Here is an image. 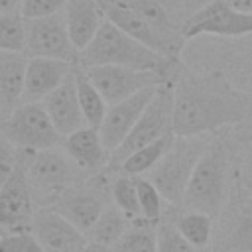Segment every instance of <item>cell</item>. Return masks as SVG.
Listing matches in <instances>:
<instances>
[{
  "mask_svg": "<svg viewBox=\"0 0 252 252\" xmlns=\"http://www.w3.org/2000/svg\"><path fill=\"white\" fill-rule=\"evenodd\" d=\"M252 118V94L224 75H183L173 85V134L201 136Z\"/></svg>",
  "mask_w": 252,
  "mask_h": 252,
  "instance_id": "6da1fadb",
  "label": "cell"
},
{
  "mask_svg": "<svg viewBox=\"0 0 252 252\" xmlns=\"http://www.w3.org/2000/svg\"><path fill=\"white\" fill-rule=\"evenodd\" d=\"M77 61L81 67H94V65H118L130 69H144V71H161L167 73L173 57L161 55L148 45L140 43L110 20L104 18L98 32L91 39V43L79 51Z\"/></svg>",
  "mask_w": 252,
  "mask_h": 252,
  "instance_id": "7a4b0ae2",
  "label": "cell"
},
{
  "mask_svg": "<svg viewBox=\"0 0 252 252\" xmlns=\"http://www.w3.org/2000/svg\"><path fill=\"white\" fill-rule=\"evenodd\" d=\"M207 148L209 144L201 136H175L169 150L148 171V179L165 201L181 205L187 181Z\"/></svg>",
  "mask_w": 252,
  "mask_h": 252,
  "instance_id": "3957f363",
  "label": "cell"
},
{
  "mask_svg": "<svg viewBox=\"0 0 252 252\" xmlns=\"http://www.w3.org/2000/svg\"><path fill=\"white\" fill-rule=\"evenodd\" d=\"M226 171L228 159L224 148L220 144L209 146L187 181L181 205L189 211L217 217L226 199Z\"/></svg>",
  "mask_w": 252,
  "mask_h": 252,
  "instance_id": "277c9868",
  "label": "cell"
},
{
  "mask_svg": "<svg viewBox=\"0 0 252 252\" xmlns=\"http://www.w3.org/2000/svg\"><path fill=\"white\" fill-rule=\"evenodd\" d=\"M167 134H173V83L171 81L156 89L152 100L146 104L144 112L136 120L130 134L114 152H110L108 156L110 165L118 167L128 154Z\"/></svg>",
  "mask_w": 252,
  "mask_h": 252,
  "instance_id": "5b68a950",
  "label": "cell"
},
{
  "mask_svg": "<svg viewBox=\"0 0 252 252\" xmlns=\"http://www.w3.org/2000/svg\"><path fill=\"white\" fill-rule=\"evenodd\" d=\"M0 134L20 150H49L57 148L63 136L55 130L41 102H22L0 120Z\"/></svg>",
  "mask_w": 252,
  "mask_h": 252,
  "instance_id": "8992f818",
  "label": "cell"
},
{
  "mask_svg": "<svg viewBox=\"0 0 252 252\" xmlns=\"http://www.w3.org/2000/svg\"><path fill=\"white\" fill-rule=\"evenodd\" d=\"M91 83L102 94L106 104L120 102L138 91L158 87L169 81L167 73L161 71H144V69H130L118 65H94L83 67Z\"/></svg>",
  "mask_w": 252,
  "mask_h": 252,
  "instance_id": "52a82bcc",
  "label": "cell"
},
{
  "mask_svg": "<svg viewBox=\"0 0 252 252\" xmlns=\"http://www.w3.org/2000/svg\"><path fill=\"white\" fill-rule=\"evenodd\" d=\"M30 57H53L75 63L79 51L71 43L63 12L26 20V51Z\"/></svg>",
  "mask_w": 252,
  "mask_h": 252,
  "instance_id": "ba28073f",
  "label": "cell"
},
{
  "mask_svg": "<svg viewBox=\"0 0 252 252\" xmlns=\"http://www.w3.org/2000/svg\"><path fill=\"white\" fill-rule=\"evenodd\" d=\"M246 35L252 33V14H244L228 6L224 0H213L201 10L187 16L181 35L195 37V35Z\"/></svg>",
  "mask_w": 252,
  "mask_h": 252,
  "instance_id": "9c48e42d",
  "label": "cell"
},
{
  "mask_svg": "<svg viewBox=\"0 0 252 252\" xmlns=\"http://www.w3.org/2000/svg\"><path fill=\"white\" fill-rule=\"evenodd\" d=\"M26 154V150H24ZM24 154L14 169V173L0 185V228L12 230H30L33 217V195L30 179L26 173Z\"/></svg>",
  "mask_w": 252,
  "mask_h": 252,
  "instance_id": "30bf717a",
  "label": "cell"
},
{
  "mask_svg": "<svg viewBox=\"0 0 252 252\" xmlns=\"http://www.w3.org/2000/svg\"><path fill=\"white\" fill-rule=\"evenodd\" d=\"M158 87H150V89L138 91L136 94H132V96H128V98H124L120 102L108 104L106 114H104V118H102V122L98 126L100 140H102L104 148L108 150V154L114 152L124 142V138L130 134V130L134 128L136 120L144 112L146 104L152 100V96H154Z\"/></svg>",
  "mask_w": 252,
  "mask_h": 252,
  "instance_id": "8fae6325",
  "label": "cell"
},
{
  "mask_svg": "<svg viewBox=\"0 0 252 252\" xmlns=\"http://www.w3.org/2000/svg\"><path fill=\"white\" fill-rule=\"evenodd\" d=\"M32 234L45 252H79L87 244V234L53 211H35L30 224Z\"/></svg>",
  "mask_w": 252,
  "mask_h": 252,
  "instance_id": "7c38bea8",
  "label": "cell"
},
{
  "mask_svg": "<svg viewBox=\"0 0 252 252\" xmlns=\"http://www.w3.org/2000/svg\"><path fill=\"white\" fill-rule=\"evenodd\" d=\"M26 173L30 179L32 191H43V193H55L65 189L73 177L75 167L67 154L57 152L55 148L49 150H37L32 152V158L26 161Z\"/></svg>",
  "mask_w": 252,
  "mask_h": 252,
  "instance_id": "4fadbf2b",
  "label": "cell"
},
{
  "mask_svg": "<svg viewBox=\"0 0 252 252\" xmlns=\"http://www.w3.org/2000/svg\"><path fill=\"white\" fill-rule=\"evenodd\" d=\"M102 14L106 20H110L114 26H118L122 32H126L128 35H132L134 39H138L140 43L148 45L150 49L173 57L175 53V43H171L169 39H165L158 30H154L136 10H132L126 2L122 0H98Z\"/></svg>",
  "mask_w": 252,
  "mask_h": 252,
  "instance_id": "5bb4252c",
  "label": "cell"
},
{
  "mask_svg": "<svg viewBox=\"0 0 252 252\" xmlns=\"http://www.w3.org/2000/svg\"><path fill=\"white\" fill-rule=\"evenodd\" d=\"M75 63L53 57H28L22 102H41L73 71Z\"/></svg>",
  "mask_w": 252,
  "mask_h": 252,
  "instance_id": "9a60e30c",
  "label": "cell"
},
{
  "mask_svg": "<svg viewBox=\"0 0 252 252\" xmlns=\"http://www.w3.org/2000/svg\"><path fill=\"white\" fill-rule=\"evenodd\" d=\"M75 69V67H73ZM41 104L45 106L55 130L61 136H67L83 126H87L81 104H79V96H77V87H75V75L73 71L63 79V83L53 89L43 100Z\"/></svg>",
  "mask_w": 252,
  "mask_h": 252,
  "instance_id": "2e32d148",
  "label": "cell"
},
{
  "mask_svg": "<svg viewBox=\"0 0 252 252\" xmlns=\"http://www.w3.org/2000/svg\"><path fill=\"white\" fill-rule=\"evenodd\" d=\"M63 16L71 43L77 51H83L91 43L100 24L104 22V14L98 0H67Z\"/></svg>",
  "mask_w": 252,
  "mask_h": 252,
  "instance_id": "e0dca14e",
  "label": "cell"
},
{
  "mask_svg": "<svg viewBox=\"0 0 252 252\" xmlns=\"http://www.w3.org/2000/svg\"><path fill=\"white\" fill-rule=\"evenodd\" d=\"M28 57L24 51L0 49V118L22 104Z\"/></svg>",
  "mask_w": 252,
  "mask_h": 252,
  "instance_id": "ac0fdd59",
  "label": "cell"
},
{
  "mask_svg": "<svg viewBox=\"0 0 252 252\" xmlns=\"http://www.w3.org/2000/svg\"><path fill=\"white\" fill-rule=\"evenodd\" d=\"M61 146L69 159L85 169H96L108 159V150L104 148L98 128L94 126H83L67 136H63Z\"/></svg>",
  "mask_w": 252,
  "mask_h": 252,
  "instance_id": "d6986e66",
  "label": "cell"
},
{
  "mask_svg": "<svg viewBox=\"0 0 252 252\" xmlns=\"http://www.w3.org/2000/svg\"><path fill=\"white\" fill-rule=\"evenodd\" d=\"M102 209H104L102 201L94 195H89V193L69 195V197L61 199L59 205H55V211L59 215H63L71 224H75L85 234H89V230L96 222Z\"/></svg>",
  "mask_w": 252,
  "mask_h": 252,
  "instance_id": "ffe728a7",
  "label": "cell"
},
{
  "mask_svg": "<svg viewBox=\"0 0 252 252\" xmlns=\"http://www.w3.org/2000/svg\"><path fill=\"white\" fill-rule=\"evenodd\" d=\"M73 75H75V87H77V96H79V104H81V110H83V116H85V122L89 126H94L98 128L104 114H106V108L108 104L104 102L102 94L96 91V87L91 83V79L87 77L85 69L79 65L73 69Z\"/></svg>",
  "mask_w": 252,
  "mask_h": 252,
  "instance_id": "44dd1931",
  "label": "cell"
},
{
  "mask_svg": "<svg viewBox=\"0 0 252 252\" xmlns=\"http://www.w3.org/2000/svg\"><path fill=\"white\" fill-rule=\"evenodd\" d=\"M175 140V134H167V136H161L138 150H134L132 154H128L124 158V161L118 165L122 173L126 175H140V173H148L159 159L161 156L169 150V146L173 144Z\"/></svg>",
  "mask_w": 252,
  "mask_h": 252,
  "instance_id": "7402d4cb",
  "label": "cell"
},
{
  "mask_svg": "<svg viewBox=\"0 0 252 252\" xmlns=\"http://www.w3.org/2000/svg\"><path fill=\"white\" fill-rule=\"evenodd\" d=\"M128 228V217L114 205V207H106L102 209V213L98 215L96 222L93 224V228L89 230L91 240L112 246Z\"/></svg>",
  "mask_w": 252,
  "mask_h": 252,
  "instance_id": "603a6c76",
  "label": "cell"
},
{
  "mask_svg": "<svg viewBox=\"0 0 252 252\" xmlns=\"http://www.w3.org/2000/svg\"><path fill=\"white\" fill-rule=\"evenodd\" d=\"M110 252H158L154 222L128 226L124 234L110 246Z\"/></svg>",
  "mask_w": 252,
  "mask_h": 252,
  "instance_id": "cb8c5ba5",
  "label": "cell"
},
{
  "mask_svg": "<svg viewBox=\"0 0 252 252\" xmlns=\"http://www.w3.org/2000/svg\"><path fill=\"white\" fill-rule=\"evenodd\" d=\"M126 2L132 10H136L154 30H158L165 39L175 43V30L169 20V14L158 0H122Z\"/></svg>",
  "mask_w": 252,
  "mask_h": 252,
  "instance_id": "d4e9b609",
  "label": "cell"
},
{
  "mask_svg": "<svg viewBox=\"0 0 252 252\" xmlns=\"http://www.w3.org/2000/svg\"><path fill=\"white\" fill-rule=\"evenodd\" d=\"M177 230L197 248L207 246L209 238H211V230H213V217L205 215V213H197V211H189L185 215H181L175 220Z\"/></svg>",
  "mask_w": 252,
  "mask_h": 252,
  "instance_id": "484cf974",
  "label": "cell"
},
{
  "mask_svg": "<svg viewBox=\"0 0 252 252\" xmlns=\"http://www.w3.org/2000/svg\"><path fill=\"white\" fill-rule=\"evenodd\" d=\"M0 49L26 51V18L20 12L0 14Z\"/></svg>",
  "mask_w": 252,
  "mask_h": 252,
  "instance_id": "4316f807",
  "label": "cell"
},
{
  "mask_svg": "<svg viewBox=\"0 0 252 252\" xmlns=\"http://www.w3.org/2000/svg\"><path fill=\"white\" fill-rule=\"evenodd\" d=\"M112 201L114 205L130 219L140 217V203H138V189H136V175L122 173L112 183Z\"/></svg>",
  "mask_w": 252,
  "mask_h": 252,
  "instance_id": "83f0119b",
  "label": "cell"
},
{
  "mask_svg": "<svg viewBox=\"0 0 252 252\" xmlns=\"http://www.w3.org/2000/svg\"><path fill=\"white\" fill-rule=\"evenodd\" d=\"M136 189H138V203H140V217L148 222H158L161 217V203L163 197L159 195V191L156 189V185L146 179L136 175Z\"/></svg>",
  "mask_w": 252,
  "mask_h": 252,
  "instance_id": "f1b7e54d",
  "label": "cell"
},
{
  "mask_svg": "<svg viewBox=\"0 0 252 252\" xmlns=\"http://www.w3.org/2000/svg\"><path fill=\"white\" fill-rule=\"evenodd\" d=\"M156 246H158V252H197L199 250L177 230L175 224H159L156 228Z\"/></svg>",
  "mask_w": 252,
  "mask_h": 252,
  "instance_id": "f546056e",
  "label": "cell"
},
{
  "mask_svg": "<svg viewBox=\"0 0 252 252\" xmlns=\"http://www.w3.org/2000/svg\"><path fill=\"white\" fill-rule=\"evenodd\" d=\"M0 252H45L32 230H12L0 236Z\"/></svg>",
  "mask_w": 252,
  "mask_h": 252,
  "instance_id": "4dcf8cb0",
  "label": "cell"
},
{
  "mask_svg": "<svg viewBox=\"0 0 252 252\" xmlns=\"http://www.w3.org/2000/svg\"><path fill=\"white\" fill-rule=\"evenodd\" d=\"M65 4L67 0H20L18 12L26 20H33V18H43V16L63 12Z\"/></svg>",
  "mask_w": 252,
  "mask_h": 252,
  "instance_id": "1f68e13d",
  "label": "cell"
},
{
  "mask_svg": "<svg viewBox=\"0 0 252 252\" xmlns=\"http://www.w3.org/2000/svg\"><path fill=\"white\" fill-rule=\"evenodd\" d=\"M228 248L232 252H252V211L242 215L236 222L228 240Z\"/></svg>",
  "mask_w": 252,
  "mask_h": 252,
  "instance_id": "d6a6232c",
  "label": "cell"
},
{
  "mask_svg": "<svg viewBox=\"0 0 252 252\" xmlns=\"http://www.w3.org/2000/svg\"><path fill=\"white\" fill-rule=\"evenodd\" d=\"M22 154L24 150L16 148L6 136L0 134V185L14 173V169L22 159Z\"/></svg>",
  "mask_w": 252,
  "mask_h": 252,
  "instance_id": "836d02e7",
  "label": "cell"
},
{
  "mask_svg": "<svg viewBox=\"0 0 252 252\" xmlns=\"http://www.w3.org/2000/svg\"><path fill=\"white\" fill-rule=\"evenodd\" d=\"M228 6H232L234 10L238 12H244V14H252V0H224Z\"/></svg>",
  "mask_w": 252,
  "mask_h": 252,
  "instance_id": "e575fe53",
  "label": "cell"
},
{
  "mask_svg": "<svg viewBox=\"0 0 252 252\" xmlns=\"http://www.w3.org/2000/svg\"><path fill=\"white\" fill-rule=\"evenodd\" d=\"M209 2H213V0H183V6H185L187 16H191L193 12L201 10V8H203V6H207Z\"/></svg>",
  "mask_w": 252,
  "mask_h": 252,
  "instance_id": "d590c367",
  "label": "cell"
},
{
  "mask_svg": "<svg viewBox=\"0 0 252 252\" xmlns=\"http://www.w3.org/2000/svg\"><path fill=\"white\" fill-rule=\"evenodd\" d=\"M79 252H110V246L100 244V242H94V240H87V244Z\"/></svg>",
  "mask_w": 252,
  "mask_h": 252,
  "instance_id": "8d00e7d4",
  "label": "cell"
},
{
  "mask_svg": "<svg viewBox=\"0 0 252 252\" xmlns=\"http://www.w3.org/2000/svg\"><path fill=\"white\" fill-rule=\"evenodd\" d=\"M20 0H0V14L2 12H18Z\"/></svg>",
  "mask_w": 252,
  "mask_h": 252,
  "instance_id": "74e56055",
  "label": "cell"
},
{
  "mask_svg": "<svg viewBox=\"0 0 252 252\" xmlns=\"http://www.w3.org/2000/svg\"><path fill=\"white\" fill-rule=\"evenodd\" d=\"M230 252H232V250H230Z\"/></svg>",
  "mask_w": 252,
  "mask_h": 252,
  "instance_id": "f35d334b",
  "label": "cell"
}]
</instances>
